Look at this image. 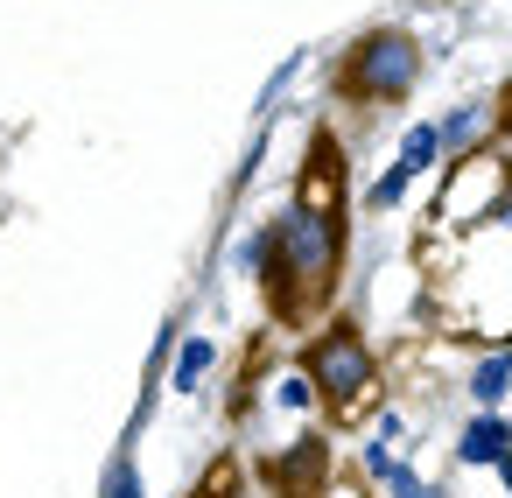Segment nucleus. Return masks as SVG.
Wrapping results in <instances>:
<instances>
[{"mask_svg": "<svg viewBox=\"0 0 512 498\" xmlns=\"http://www.w3.org/2000/svg\"><path fill=\"white\" fill-rule=\"evenodd\" d=\"M344 260H351V218H344V204L288 197L281 218H267V260L253 267V281L267 295V316L281 330H302L309 316H330Z\"/></svg>", "mask_w": 512, "mask_h": 498, "instance_id": "1", "label": "nucleus"}, {"mask_svg": "<svg viewBox=\"0 0 512 498\" xmlns=\"http://www.w3.org/2000/svg\"><path fill=\"white\" fill-rule=\"evenodd\" d=\"M302 379L316 386V400H323L337 421H344V414H358V407L379 393V351H372L365 323L330 309V316L302 337Z\"/></svg>", "mask_w": 512, "mask_h": 498, "instance_id": "2", "label": "nucleus"}, {"mask_svg": "<svg viewBox=\"0 0 512 498\" xmlns=\"http://www.w3.org/2000/svg\"><path fill=\"white\" fill-rule=\"evenodd\" d=\"M421 85V43L407 29H365L344 57H337V99L379 113V106H400L407 92Z\"/></svg>", "mask_w": 512, "mask_h": 498, "instance_id": "3", "label": "nucleus"}, {"mask_svg": "<svg viewBox=\"0 0 512 498\" xmlns=\"http://www.w3.org/2000/svg\"><path fill=\"white\" fill-rule=\"evenodd\" d=\"M323 477H330V435H295L274 463H267V484L274 498H323Z\"/></svg>", "mask_w": 512, "mask_h": 498, "instance_id": "4", "label": "nucleus"}, {"mask_svg": "<svg viewBox=\"0 0 512 498\" xmlns=\"http://www.w3.org/2000/svg\"><path fill=\"white\" fill-rule=\"evenodd\" d=\"M344 183H351L344 148H337L330 127H316V134H309V155H302V176H295V197H309V204H344Z\"/></svg>", "mask_w": 512, "mask_h": 498, "instance_id": "5", "label": "nucleus"}, {"mask_svg": "<svg viewBox=\"0 0 512 498\" xmlns=\"http://www.w3.org/2000/svg\"><path fill=\"white\" fill-rule=\"evenodd\" d=\"M456 463H463V470H498V463H512V414L477 407V414L456 428Z\"/></svg>", "mask_w": 512, "mask_h": 498, "instance_id": "6", "label": "nucleus"}, {"mask_svg": "<svg viewBox=\"0 0 512 498\" xmlns=\"http://www.w3.org/2000/svg\"><path fill=\"white\" fill-rule=\"evenodd\" d=\"M435 134H442V155H449V162L477 155V148H484V106H456V113H442Z\"/></svg>", "mask_w": 512, "mask_h": 498, "instance_id": "7", "label": "nucleus"}, {"mask_svg": "<svg viewBox=\"0 0 512 498\" xmlns=\"http://www.w3.org/2000/svg\"><path fill=\"white\" fill-rule=\"evenodd\" d=\"M505 393H512V344H498V351H484L470 365V400L477 407H498Z\"/></svg>", "mask_w": 512, "mask_h": 498, "instance_id": "8", "label": "nucleus"}, {"mask_svg": "<svg viewBox=\"0 0 512 498\" xmlns=\"http://www.w3.org/2000/svg\"><path fill=\"white\" fill-rule=\"evenodd\" d=\"M442 162V134H435V120H421V127H407V141H400V155H393V169H407L414 183L428 176Z\"/></svg>", "mask_w": 512, "mask_h": 498, "instance_id": "9", "label": "nucleus"}, {"mask_svg": "<svg viewBox=\"0 0 512 498\" xmlns=\"http://www.w3.org/2000/svg\"><path fill=\"white\" fill-rule=\"evenodd\" d=\"M211 365H218V344H211V337H183V344H176V372H169V386H176V393H197Z\"/></svg>", "mask_w": 512, "mask_h": 498, "instance_id": "10", "label": "nucleus"}, {"mask_svg": "<svg viewBox=\"0 0 512 498\" xmlns=\"http://www.w3.org/2000/svg\"><path fill=\"white\" fill-rule=\"evenodd\" d=\"M99 498H148L134 442H120V449H113V463H106V477H99Z\"/></svg>", "mask_w": 512, "mask_h": 498, "instance_id": "11", "label": "nucleus"}, {"mask_svg": "<svg viewBox=\"0 0 512 498\" xmlns=\"http://www.w3.org/2000/svg\"><path fill=\"white\" fill-rule=\"evenodd\" d=\"M372 484H379L386 498H435V484H428V477H421V470H414L407 456H393V463H386V470H379Z\"/></svg>", "mask_w": 512, "mask_h": 498, "instance_id": "12", "label": "nucleus"}, {"mask_svg": "<svg viewBox=\"0 0 512 498\" xmlns=\"http://www.w3.org/2000/svg\"><path fill=\"white\" fill-rule=\"evenodd\" d=\"M407 190H414V176L386 162V176H379V183L365 190V211H379V218H386V211H400V204H407Z\"/></svg>", "mask_w": 512, "mask_h": 498, "instance_id": "13", "label": "nucleus"}, {"mask_svg": "<svg viewBox=\"0 0 512 498\" xmlns=\"http://www.w3.org/2000/svg\"><path fill=\"white\" fill-rule=\"evenodd\" d=\"M190 498H239V463H232V456H218V463H211V477H204Z\"/></svg>", "mask_w": 512, "mask_h": 498, "instance_id": "14", "label": "nucleus"}, {"mask_svg": "<svg viewBox=\"0 0 512 498\" xmlns=\"http://www.w3.org/2000/svg\"><path fill=\"white\" fill-rule=\"evenodd\" d=\"M274 400H281V407H316V386H309V379H302V365H295V372H281V379H274Z\"/></svg>", "mask_w": 512, "mask_h": 498, "instance_id": "15", "label": "nucleus"}, {"mask_svg": "<svg viewBox=\"0 0 512 498\" xmlns=\"http://www.w3.org/2000/svg\"><path fill=\"white\" fill-rule=\"evenodd\" d=\"M288 85H295V57H288V64H274V71H267V85H260V113H274V99H281V92H288Z\"/></svg>", "mask_w": 512, "mask_h": 498, "instance_id": "16", "label": "nucleus"}, {"mask_svg": "<svg viewBox=\"0 0 512 498\" xmlns=\"http://www.w3.org/2000/svg\"><path fill=\"white\" fill-rule=\"evenodd\" d=\"M260 260H267V225H253V232H246V239H239V267H246V274H253V267H260Z\"/></svg>", "mask_w": 512, "mask_h": 498, "instance_id": "17", "label": "nucleus"}, {"mask_svg": "<svg viewBox=\"0 0 512 498\" xmlns=\"http://www.w3.org/2000/svg\"><path fill=\"white\" fill-rule=\"evenodd\" d=\"M484 218H498V225H512V169H505V183H498V197H491V211Z\"/></svg>", "mask_w": 512, "mask_h": 498, "instance_id": "18", "label": "nucleus"}, {"mask_svg": "<svg viewBox=\"0 0 512 498\" xmlns=\"http://www.w3.org/2000/svg\"><path fill=\"white\" fill-rule=\"evenodd\" d=\"M491 120H498V134H505V141H512V85H505V92H498V106H491Z\"/></svg>", "mask_w": 512, "mask_h": 498, "instance_id": "19", "label": "nucleus"}]
</instances>
